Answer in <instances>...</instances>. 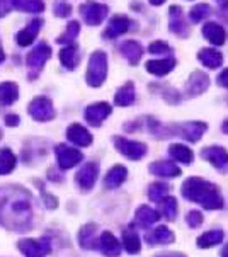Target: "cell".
<instances>
[{"label": "cell", "instance_id": "6da1fadb", "mask_svg": "<svg viewBox=\"0 0 228 257\" xmlns=\"http://www.w3.org/2000/svg\"><path fill=\"white\" fill-rule=\"evenodd\" d=\"M33 221L31 196L21 187H12L0 201V223L14 232H26Z\"/></svg>", "mask_w": 228, "mask_h": 257}, {"label": "cell", "instance_id": "7a4b0ae2", "mask_svg": "<svg viewBox=\"0 0 228 257\" xmlns=\"http://www.w3.org/2000/svg\"><path fill=\"white\" fill-rule=\"evenodd\" d=\"M181 193L184 198L189 201L199 203L206 210H220L223 208V198L220 194V189L211 182L201 179V177H191L182 184Z\"/></svg>", "mask_w": 228, "mask_h": 257}, {"label": "cell", "instance_id": "3957f363", "mask_svg": "<svg viewBox=\"0 0 228 257\" xmlns=\"http://www.w3.org/2000/svg\"><path fill=\"white\" fill-rule=\"evenodd\" d=\"M107 77V56L104 51H95L89 60L85 80L90 87H100Z\"/></svg>", "mask_w": 228, "mask_h": 257}, {"label": "cell", "instance_id": "277c9868", "mask_svg": "<svg viewBox=\"0 0 228 257\" xmlns=\"http://www.w3.org/2000/svg\"><path fill=\"white\" fill-rule=\"evenodd\" d=\"M50 56H51V48L48 46L46 43H39V45L31 51L28 55V58H26L31 77L34 78L39 72H41V68L45 67V63L50 60Z\"/></svg>", "mask_w": 228, "mask_h": 257}, {"label": "cell", "instance_id": "5b68a950", "mask_svg": "<svg viewBox=\"0 0 228 257\" xmlns=\"http://www.w3.org/2000/svg\"><path fill=\"white\" fill-rule=\"evenodd\" d=\"M109 7L104 6V4H97V2H87L84 6H80V14L84 17V21L89 26H97L102 23L107 17Z\"/></svg>", "mask_w": 228, "mask_h": 257}, {"label": "cell", "instance_id": "8992f818", "mask_svg": "<svg viewBox=\"0 0 228 257\" xmlns=\"http://www.w3.org/2000/svg\"><path fill=\"white\" fill-rule=\"evenodd\" d=\"M114 145H116L120 154L128 157V159H131V160H140L142 157H145V154H147V147H145V143L128 140V138H121V137L114 138Z\"/></svg>", "mask_w": 228, "mask_h": 257}, {"label": "cell", "instance_id": "52a82bcc", "mask_svg": "<svg viewBox=\"0 0 228 257\" xmlns=\"http://www.w3.org/2000/svg\"><path fill=\"white\" fill-rule=\"evenodd\" d=\"M29 114L36 121H51L55 117V107L48 97H36L29 104Z\"/></svg>", "mask_w": 228, "mask_h": 257}, {"label": "cell", "instance_id": "ba28073f", "mask_svg": "<svg viewBox=\"0 0 228 257\" xmlns=\"http://www.w3.org/2000/svg\"><path fill=\"white\" fill-rule=\"evenodd\" d=\"M19 250L23 252L26 257H45L50 254L51 245L48 238H41V240H33V238H28V240H21L17 243Z\"/></svg>", "mask_w": 228, "mask_h": 257}, {"label": "cell", "instance_id": "9c48e42d", "mask_svg": "<svg viewBox=\"0 0 228 257\" xmlns=\"http://www.w3.org/2000/svg\"><path fill=\"white\" fill-rule=\"evenodd\" d=\"M206 130H208V126L203 121H191V123H184L181 126H174L172 133L177 137H184L189 142H199Z\"/></svg>", "mask_w": 228, "mask_h": 257}, {"label": "cell", "instance_id": "30bf717a", "mask_svg": "<svg viewBox=\"0 0 228 257\" xmlns=\"http://www.w3.org/2000/svg\"><path fill=\"white\" fill-rule=\"evenodd\" d=\"M201 157L220 172H228V152L223 147H206L201 152Z\"/></svg>", "mask_w": 228, "mask_h": 257}, {"label": "cell", "instance_id": "8fae6325", "mask_svg": "<svg viewBox=\"0 0 228 257\" xmlns=\"http://www.w3.org/2000/svg\"><path fill=\"white\" fill-rule=\"evenodd\" d=\"M56 159H58V165L61 169H72L75 167L78 162H82L84 155L82 152H78L77 148H70L67 145H58L56 147Z\"/></svg>", "mask_w": 228, "mask_h": 257}, {"label": "cell", "instance_id": "7c38bea8", "mask_svg": "<svg viewBox=\"0 0 228 257\" xmlns=\"http://www.w3.org/2000/svg\"><path fill=\"white\" fill-rule=\"evenodd\" d=\"M208 87H209L208 75L201 70H196V72L191 73L189 80H187V84H186V90H184V94H186L187 97H194V95L203 94Z\"/></svg>", "mask_w": 228, "mask_h": 257}, {"label": "cell", "instance_id": "4fadbf2b", "mask_svg": "<svg viewBox=\"0 0 228 257\" xmlns=\"http://www.w3.org/2000/svg\"><path fill=\"white\" fill-rule=\"evenodd\" d=\"M112 107L109 106L107 102H95L89 106L84 112L85 116V121L92 126H100L102 124V121L106 119V117L111 114Z\"/></svg>", "mask_w": 228, "mask_h": 257}, {"label": "cell", "instance_id": "5bb4252c", "mask_svg": "<svg viewBox=\"0 0 228 257\" xmlns=\"http://www.w3.org/2000/svg\"><path fill=\"white\" fill-rule=\"evenodd\" d=\"M169 28L174 34H177V36H181V38L189 36V26L184 21L181 7L172 6L169 9Z\"/></svg>", "mask_w": 228, "mask_h": 257}, {"label": "cell", "instance_id": "9a60e30c", "mask_svg": "<svg viewBox=\"0 0 228 257\" xmlns=\"http://www.w3.org/2000/svg\"><path fill=\"white\" fill-rule=\"evenodd\" d=\"M133 24L135 23L130 19V17H126V16H114L112 19L109 21V26H107L106 33H104V38L114 39V38L121 36V34L128 33Z\"/></svg>", "mask_w": 228, "mask_h": 257}, {"label": "cell", "instance_id": "2e32d148", "mask_svg": "<svg viewBox=\"0 0 228 257\" xmlns=\"http://www.w3.org/2000/svg\"><path fill=\"white\" fill-rule=\"evenodd\" d=\"M97 174H99V169H97V165H95L94 162L85 164L77 174L78 186H80L82 189H85V191L92 189V186H94L95 181H97Z\"/></svg>", "mask_w": 228, "mask_h": 257}, {"label": "cell", "instance_id": "e0dca14e", "mask_svg": "<svg viewBox=\"0 0 228 257\" xmlns=\"http://www.w3.org/2000/svg\"><path fill=\"white\" fill-rule=\"evenodd\" d=\"M203 36L214 46H221L226 41V31L218 23H206L203 26Z\"/></svg>", "mask_w": 228, "mask_h": 257}, {"label": "cell", "instance_id": "ac0fdd59", "mask_svg": "<svg viewBox=\"0 0 228 257\" xmlns=\"http://www.w3.org/2000/svg\"><path fill=\"white\" fill-rule=\"evenodd\" d=\"M99 249L104 255L107 257H118L121 252V243L118 242V238L114 237L111 232H104L99 238Z\"/></svg>", "mask_w": 228, "mask_h": 257}, {"label": "cell", "instance_id": "d6986e66", "mask_svg": "<svg viewBox=\"0 0 228 257\" xmlns=\"http://www.w3.org/2000/svg\"><path fill=\"white\" fill-rule=\"evenodd\" d=\"M145 242L150 243V245H167V243L174 242V233L167 226H157L155 230L145 235Z\"/></svg>", "mask_w": 228, "mask_h": 257}, {"label": "cell", "instance_id": "ffe728a7", "mask_svg": "<svg viewBox=\"0 0 228 257\" xmlns=\"http://www.w3.org/2000/svg\"><path fill=\"white\" fill-rule=\"evenodd\" d=\"M67 137L70 142L78 147H87L92 143V135L82 124H70L67 130Z\"/></svg>", "mask_w": 228, "mask_h": 257}, {"label": "cell", "instance_id": "44dd1931", "mask_svg": "<svg viewBox=\"0 0 228 257\" xmlns=\"http://www.w3.org/2000/svg\"><path fill=\"white\" fill-rule=\"evenodd\" d=\"M41 26H43L41 19L31 21V24L28 26V28H24L23 31L17 33V38H16L17 39V45H19V46H29L31 43L36 39L39 29H41Z\"/></svg>", "mask_w": 228, "mask_h": 257}, {"label": "cell", "instance_id": "7402d4cb", "mask_svg": "<svg viewBox=\"0 0 228 257\" xmlns=\"http://www.w3.org/2000/svg\"><path fill=\"white\" fill-rule=\"evenodd\" d=\"M159 220H160L159 211H155L150 206H140L137 210V216H135V223L142 226V228H150Z\"/></svg>", "mask_w": 228, "mask_h": 257}, {"label": "cell", "instance_id": "603a6c76", "mask_svg": "<svg viewBox=\"0 0 228 257\" xmlns=\"http://www.w3.org/2000/svg\"><path fill=\"white\" fill-rule=\"evenodd\" d=\"M147 72L153 73V75H159V77H164L167 75L174 70L175 67V60L174 58H164V60H150L147 62Z\"/></svg>", "mask_w": 228, "mask_h": 257}, {"label": "cell", "instance_id": "cb8c5ba5", "mask_svg": "<svg viewBox=\"0 0 228 257\" xmlns=\"http://www.w3.org/2000/svg\"><path fill=\"white\" fill-rule=\"evenodd\" d=\"M150 172L153 176L159 177H177L181 176V169L172 162H165V160H159L150 165Z\"/></svg>", "mask_w": 228, "mask_h": 257}, {"label": "cell", "instance_id": "d4e9b609", "mask_svg": "<svg viewBox=\"0 0 228 257\" xmlns=\"http://www.w3.org/2000/svg\"><path fill=\"white\" fill-rule=\"evenodd\" d=\"M120 51L131 65H137L140 62V58H142V55H143V48L137 41H125L120 46Z\"/></svg>", "mask_w": 228, "mask_h": 257}, {"label": "cell", "instance_id": "484cf974", "mask_svg": "<svg viewBox=\"0 0 228 257\" xmlns=\"http://www.w3.org/2000/svg\"><path fill=\"white\" fill-rule=\"evenodd\" d=\"M95 233H97V225L95 223H89L85 225L84 228L78 233V242L84 249H95L97 247V238H95Z\"/></svg>", "mask_w": 228, "mask_h": 257}, {"label": "cell", "instance_id": "4316f807", "mask_svg": "<svg viewBox=\"0 0 228 257\" xmlns=\"http://www.w3.org/2000/svg\"><path fill=\"white\" fill-rule=\"evenodd\" d=\"M198 58H199V62L208 68H218V67H221V63H223L221 53L216 50H211V48H203L198 53Z\"/></svg>", "mask_w": 228, "mask_h": 257}, {"label": "cell", "instance_id": "83f0119b", "mask_svg": "<svg viewBox=\"0 0 228 257\" xmlns=\"http://www.w3.org/2000/svg\"><path fill=\"white\" fill-rule=\"evenodd\" d=\"M60 62L68 68L73 70L80 62V53H78V48L75 45H68L60 51Z\"/></svg>", "mask_w": 228, "mask_h": 257}, {"label": "cell", "instance_id": "f1b7e54d", "mask_svg": "<svg viewBox=\"0 0 228 257\" xmlns=\"http://www.w3.org/2000/svg\"><path fill=\"white\" fill-rule=\"evenodd\" d=\"M126 176H128V171H126L123 165H114L111 171L107 172L106 179H104V184L109 189H114V187H120L123 182L126 181Z\"/></svg>", "mask_w": 228, "mask_h": 257}, {"label": "cell", "instance_id": "f546056e", "mask_svg": "<svg viewBox=\"0 0 228 257\" xmlns=\"http://www.w3.org/2000/svg\"><path fill=\"white\" fill-rule=\"evenodd\" d=\"M19 97V87L12 82H4L0 84V104L4 106H11Z\"/></svg>", "mask_w": 228, "mask_h": 257}, {"label": "cell", "instance_id": "4dcf8cb0", "mask_svg": "<svg viewBox=\"0 0 228 257\" xmlns=\"http://www.w3.org/2000/svg\"><path fill=\"white\" fill-rule=\"evenodd\" d=\"M135 85L133 82H126L121 89H118L116 95H114V102L118 106H130V104L135 102Z\"/></svg>", "mask_w": 228, "mask_h": 257}, {"label": "cell", "instance_id": "1f68e13d", "mask_svg": "<svg viewBox=\"0 0 228 257\" xmlns=\"http://www.w3.org/2000/svg\"><path fill=\"white\" fill-rule=\"evenodd\" d=\"M169 154L174 160H177V162H181V164H186V165H189L192 162V157H194L191 148H187L186 145H179V143H174V145L169 147Z\"/></svg>", "mask_w": 228, "mask_h": 257}, {"label": "cell", "instance_id": "d6a6232c", "mask_svg": "<svg viewBox=\"0 0 228 257\" xmlns=\"http://www.w3.org/2000/svg\"><path fill=\"white\" fill-rule=\"evenodd\" d=\"M223 238H225V233L221 230H209V232L203 233L198 238V245L201 249H208V247H214L218 243H221Z\"/></svg>", "mask_w": 228, "mask_h": 257}, {"label": "cell", "instance_id": "836d02e7", "mask_svg": "<svg viewBox=\"0 0 228 257\" xmlns=\"http://www.w3.org/2000/svg\"><path fill=\"white\" fill-rule=\"evenodd\" d=\"M14 9L21 12H31V14H38V12L45 11V2L43 0H12Z\"/></svg>", "mask_w": 228, "mask_h": 257}, {"label": "cell", "instance_id": "e575fe53", "mask_svg": "<svg viewBox=\"0 0 228 257\" xmlns=\"http://www.w3.org/2000/svg\"><path fill=\"white\" fill-rule=\"evenodd\" d=\"M123 243H125L126 252H130V254H138L140 249H142L138 233L131 228L125 230V233H123Z\"/></svg>", "mask_w": 228, "mask_h": 257}, {"label": "cell", "instance_id": "d590c367", "mask_svg": "<svg viewBox=\"0 0 228 257\" xmlns=\"http://www.w3.org/2000/svg\"><path fill=\"white\" fill-rule=\"evenodd\" d=\"M16 167V155L12 154L9 148H2L0 150V174L6 176V174H11Z\"/></svg>", "mask_w": 228, "mask_h": 257}, {"label": "cell", "instance_id": "8d00e7d4", "mask_svg": "<svg viewBox=\"0 0 228 257\" xmlns=\"http://www.w3.org/2000/svg\"><path fill=\"white\" fill-rule=\"evenodd\" d=\"M78 33H80V24H78L77 21H72V23H68L65 33L61 34V36H58L56 41H58L60 45H72L73 39L78 36Z\"/></svg>", "mask_w": 228, "mask_h": 257}, {"label": "cell", "instance_id": "74e56055", "mask_svg": "<svg viewBox=\"0 0 228 257\" xmlns=\"http://www.w3.org/2000/svg\"><path fill=\"white\" fill-rule=\"evenodd\" d=\"M169 196V186L165 184H160V182H153L148 187V198L155 203H162L165 198Z\"/></svg>", "mask_w": 228, "mask_h": 257}, {"label": "cell", "instance_id": "f35d334b", "mask_svg": "<svg viewBox=\"0 0 228 257\" xmlns=\"http://www.w3.org/2000/svg\"><path fill=\"white\" fill-rule=\"evenodd\" d=\"M211 7L208 6V4H198V6H194L191 9L189 12V17L192 23H201L203 19H206V17L211 16Z\"/></svg>", "mask_w": 228, "mask_h": 257}, {"label": "cell", "instance_id": "ab89813d", "mask_svg": "<svg viewBox=\"0 0 228 257\" xmlns=\"http://www.w3.org/2000/svg\"><path fill=\"white\" fill-rule=\"evenodd\" d=\"M162 215L170 221L175 220V216H177V201H175V198L167 196V198L162 201Z\"/></svg>", "mask_w": 228, "mask_h": 257}, {"label": "cell", "instance_id": "60d3db41", "mask_svg": "<svg viewBox=\"0 0 228 257\" xmlns=\"http://www.w3.org/2000/svg\"><path fill=\"white\" fill-rule=\"evenodd\" d=\"M148 51H150L152 55H165V53H170V51H172V48H170L167 43H164V41H155V43H152V45L148 46Z\"/></svg>", "mask_w": 228, "mask_h": 257}, {"label": "cell", "instance_id": "b9f144b4", "mask_svg": "<svg viewBox=\"0 0 228 257\" xmlns=\"http://www.w3.org/2000/svg\"><path fill=\"white\" fill-rule=\"evenodd\" d=\"M186 221H187V225H189L191 228H196V226H199L201 223H203V213L192 210V211L187 213Z\"/></svg>", "mask_w": 228, "mask_h": 257}, {"label": "cell", "instance_id": "7bdbcfd3", "mask_svg": "<svg viewBox=\"0 0 228 257\" xmlns=\"http://www.w3.org/2000/svg\"><path fill=\"white\" fill-rule=\"evenodd\" d=\"M70 12H72V6L67 2H63V0H58V2L55 4V14L58 17H68Z\"/></svg>", "mask_w": 228, "mask_h": 257}, {"label": "cell", "instance_id": "ee69618b", "mask_svg": "<svg viewBox=\"0 0 228 257\" xmlns=\"http://www.w3.org/2000/svg\"><path fill=\"white\" fill-rule=\"evenodd\" d=\"M12 9H14L12 0H0V17H6Z\"/></svg>", "mask_w": 228, "mask_h": 257}, {"label": "cell", "instance_id": "f6af8a7d", "mask_svg": "<svg viewBox=\"0 0 228 257\" xmlns=\"http://www.w3.org/2000/svg\"><path fill=\"white\" fill-rule=\"evenodd\" d=\"M218 84L228 89V68H225V70H223L220 75H218Z\"/></svg>", "mask_w": 228, "mask_h": 257}, {"label": "cell", "instance_id": "bcb514c9", "mask_svg": "<svg viewBox=\"0 0 228 257\" xmlns=\"http://www.w3.org/2000/svg\"><path fill=\"white\" fill-rule=\"evenodd\" d=\"M6 124L7 126H17V124H19V116H17V114H9L6 117Z\"/></svg>", "mask_w": 228, "mask_h": 257}, {"label": "cell", "instance_id": "7dc6e473", "mask_svg": "<svg viewBox=\"0 0 228 257\" xmlns=\"http://www.w3.org/2000/svg\"><path fill=\"white\" fill-rule=\"evenodd\" d=\"M45 201L48 208H56V199L51 198V196H45Z\"/></svg>", "mask_w": 228, "mask_h": 257}, {"label": "cell", "instance_id": "c3c4849f", "mask_svg": "<svg viewBox=\"0 0 228 257\" xmlns=\"http://www.w3.org/2000/svg\"><path fill=\"white\" fill-rule=\"evenodd\" d=\"M157 257H186L184 254H179V252H170V254H160Z\"/></svg>", "mask_w": 228, "mask_h": 257}, {"label": "cell", "instance_id": "681fc988", "mask_svg": "<svg viewBox=\"0 0 228 257\" xmlns=\"http://www.w3.org/2000/svg\"><path fill=\"white\" fill-rule=\"evenodd\" d=\"M164 2H165V0H150L152 6H162Z\"/></svg>", "mask_w": 228, "mask_h": 257}, {"label": "cell", "instance_id": "f907efd6", "mask_svg": "<svg viewBox=\"0 0 228 257\" xmlns=\"http://www.w3.org/2000/svg\"><path fill=\"white\" fill-rule=\"evenodd\" d=\"M221 130H223V133H228V119H226V121H223Z\"/></svg>", "mask_w": 228, "mask_h": 257}, {"label": "cell", "instance_id": "816d5d0a", "mask_svg": "<svg viewBox=\"0 0 228 257\" xmlns=\"http://www.w3.org/2000/svg\"><path fill=\"white\" fill-rule=\"evenodd\" d=\"M6 60V55H4V50H2V45H0V63Z\"/></svg>", "mask_w": 228, "mask_h": 257}, {"label": "cell", "instance_id": "f5cc1de1", "mask_svg": "<svg viewBox=\"0 0 228 257\" xmlns=\"http://www.w3.org/2000/svg\"><path fill=\"white\" fill-rule=\"evenodd\" d=\"M218 4H220L221 7H228V0H216Z\"/></svg>", "mask_w": 228, "mask_h": 257}, {"label": "cell", "instance_id": "db71d44e", "mask_svg": "<svg viewBox=\"0 0 228 257\" xmlns=\"http://www.w3.org/2000/svg\"><path fill=\"white\" fill-rule=\"evenodd\" d=\"M221 255H223V257H228V245L225 247V249H223V252H221Z\"/></svg>", "mask_w": 228, "mask_h": 257}, {"label": "cell", "instance_id": "11a10c76", "mask_svg": "<svg viewBox=\"0 0 228 257\" xmlns=\"http://www.w3.org/2000/svg\"><path fill=\"white\" fill-rule=\"evenodd\" d=\"M0 138H2V137H0Z\"/></svg>", "mask_w": 228, "mask_h": 257}]
</instances>
